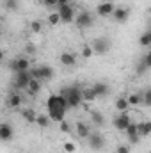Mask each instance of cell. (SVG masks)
Returning <instances> with one entry per match:
<instances>
[{"label":"cell","instance_id":"1","mask_svg":"<svg viewBox=\"0 0 151 153\" xmlns=\"http://www.w3.org/2000/svg\"><path fill=\"white\" fill-rule=\"evenodd\" d=\"M62 98H66V103H68V109H78L84 100H82V93H80V87L78 85H68V87H62L61 93H59Z\"/></svg>","mask_w":151,"mask_h":153},{"label":"cell","instance_id":"2","mask_svg":"<svg viewBox=\"0 0 151 153\" xmlns=\"http://www.w3.org/2000/svg\"><path fill=\"white\" fill-rule=\"evenodd\" d=\"M89 46L93 48V53H96V55H105V53L110 50L112 41L107 39V38H96V39H93V43H91Z\"/></svg>","mask_w":151,"mask_h":153},{"label":"cell","instance_id":"3","mask_svg":"<svg viewBox=\"0 0 151 153\" xmlns=\"http://www.w3.org/2000/svg\"><path fill=\"white\" fill-rule=\"evenodd\" d=\"M75 25L80 29V30L93 27V25H94V14L89 13V11H80V13L76 14V18H75Z\"/></svg>","mask_w":151,"mask_h":153},{"label":"cell","instance_id":"4","mask_svg":"<svg viewBox=\"0 0 151 153\" xmlns=\"http://www.w3.org/2000/svg\"><path fill=\"white\" fill-rule=\"evenodd\" d=\"M29 73H30V78H36V80H50L55 71L50 66H38V68H30Z\"/></svg>","mask_w":151,"mask_h":153},{"label":"cell","instance_id":"5","mask_svg":"<svg viewBox=\"0 0 151 153\" xmlns=\"http://www.w3.org/2000/svg\"><path fill=\"white\" fill-rule=\"evenodd\" d=\"M46 109H48V111H55V109L70 111V109H68V103H66V98H62L59 93L48 96V100H46Z\"/></svg>","mask_w":151,"mask_h":153},{"label":"cell","instance_id":"6","mask_svg":"<svg viewBox=\"0 0 151 153\" xmlns=\"http://www.w3.org/2000/svg\"><path fill=\"white\" fill-rule=\"evenodd\" d=\"M29 82H30V73H29V70H27V71H16V73H14V80H13V87L18 89V91H25L27 85H29Z\"/></svg>","mask_w":151,"mask_h":153},{"label":"cell","instance_id":"7","mask_svg":"<svg viewBox=\"0 0 151 153\" xmlns=\"http://www.w3.org/2000/svg\"><path fill=\"white\" fill-rule=\"evenodd\" d=\"M87 143H89L91 150H94V152H101L105 148V137L100 132H91L87 135Z\"/></svg>","mask_w":151,"mask_h":153},{"label":"cell","instance_id":"8","mask_svg":"<svg viewBox=\"0 0 151 153\" xmlns=\"http://www.w3.org/2000/svg\"><path fill=\"white\" fill-rule=\"evenodd\" d=\"M130 121H132V117H130L128 111H126V112H119L117 116H114L112 125H114V128H115V130L124 132V130H126V126L130 125Z\"/></svg>","mask_w":151,"mask_h":153},{"label":"cell","instance_id":"9","mask_svg":"<svg viewBox=\"0 0 151 153\" xmlns=\"http://www.w3.org/2000/svg\"><path fill=\"white\" fill-rule=\"evenodd\" d=\"M57 13H59L61 23H73L75 22V11L71 5H59Z\"/></svg>","mask_w":151,"mask_h":153},{"label":"cell","instance_id":"10","mask_svg":"<svg viewBox=\"0 0 151 153\" xmlns=\"http://www.w3.org/2000/svg\"><path fill=\"white\" fill-rule=\"evenodd\" d=\"M110 16L114 18L115 23H126L128 22V16H130V9L128 7H115Z\"/></svg>","mask_w":151,"mask_h":153},{"label":"cell","instance_id":"11","mask_svg":"<svg viewBox=\"0 0 151 153\" xmlns=\"http://www.w3.org/2000/svg\"><path fill=\"white\" fill-rule=\"evenodd\" d=\"M11 70L16 73V71H27L30 70V61L27 57H18L14 61H11Z\"/></svg>","mask_w":151,"mask_h":153},{"label":"cell","instance_id":"12","mask_svg":"<svg viewBox=\"0 0 151 153\" xmlns=\"http://www.w3.org/2000/svg\"><path fill=\"white\" fill-rule=\"evenodd\" d=\"M114 9H115L114 2H101V4L96 7V14H98V16H101V18H109V16L112 14Z\"/></svg>","mask_w":151,"mask_h":153},{"label":"cell","instance_id":"13","mask_svg":"<svg viewBox=\"0 0 151 153\" xmlns=\"http://www.w3.org/2000/svg\"><path fill=\"white\" fill-rule=\"evenodd\" d=\"M13 135H14L13 125H9V123H0V141L7 143V141L13 139Z\"/></svg>","mask_w":151,"mask_h":153},{"label":"cell","instance_id":"14","mask_svg":"<svg viewBox=\"0 0 151 153\" xmlns=\"http://www.w3.org/2000/svg\"><path fill=\"white\" fill-rule=\"evenodd\" d=\"M93 87V91H94V94L98 96V98H101V96H107L109 93H110V89H109V85L105 84V82H96L94 85H91Z\"/></svg>","mask_w":151,"mask_h":153},{"label":"cell","instance_id":"15","mask_svg":"<svg viewBox=\"0 0 151 153\" xmlns=\"http://www.w3.org/2000/svg\"><path fill=\"white\" fill-rule=\"evenodd\" d=\"M137 134H139L141 139L142 137H148L151 134V121H139L137 123Z\"/></svg>","mask_w":151,"mask_h":153},{"label":"cell","instance_id":"16","mask_svg":"<svg viewBox=\"0 0 151 153\" xmlns=\"http://www.w3.org/2000/svg\"><path fill=\"white\" fill-rule=\"evenodd\" d=\"M61 64L62 66H68V68H73L76 64V55L75 53H70V52L61 53Z\"/></svg>","mask_w":151,"mask_h":153},{"label":"cell","instance_id":"17","mask_svg":"<svg viewBox=\"0 0 151 153\" xmlns=\"http://www.w3.org/2000/svg\"><path fill=\"white\" fill-rule=\"evenodd\" d=\"M75 130H76V135H78L80 139H87V135L91 134L89 125H87V123H82V121H78L75 125Z\"/></svg>","mask_w":151,"mask_h":153},{"label":"cell","instance_id":"18","mask_svg":"<svg viewBox=\"0 0 151 153\" xmlns=\"http://www.w3.org/2000/svg\"><path fill=\"white\" fill-rule=\"evenodd\" d=\"M66 112H68V111H64V109H55V111H48V117H50V121L61 123V121H64V117H66Z\"/></svg>","mask_w":151,"mask_h":153},{"label":"cell","instance_id":"19","mask_svg":"<svg viewBox=\"0 0 151 153\" xmlns=\"http://www.w3.org/2000/svg\"><path fill=\"white\" fill-rule=\"evenodd\" d=\"M80 93H82V100H84V103H91V102H94V100L98 98V96L94 94L93 87H82Z\"/></svg>","mask_w":151,"mask_h":153},{"label":"cell","instance_id":"20","mask_svg":"<svg viewBox=\"0 0 151 153\" xmlns=\"http://www.w3.org/2000/svg\"><path fill=\"white\" fill-rule=\"evenodd\" d=\"M21 105V94L20 93H11L7 98V107L9 109H18Z\"/></svg>","mask_w":151,"mask_h":153},{"label":"cell","instance_id":"21","mask_svg":"<svg viewBox=\"0 0 151 153\" xmlns=\"http://www.w3.org/2000/svg\"><path fill=\"white\" fill-rule=\"evenodd\" d=\"M25 91H29V94H30V96H38L39 91H41V80L30 78V82H29V85H27V89H25Z\"/></svg>","mask_w":151,"mask_h":153},{"label":"cell","instance_id":"22","mask_svg":"<svg viewBox=\"0 0 151 153\" xmlns=\"http://www.w3.org/2000/svg\"><path fill=\"white\" fill-rule=\"evenodd\" d=\"M128 105L130 107H137V105H142V94L141 93H132L128 98H126Z\"/></svg>","mask_w":151,"mask_h":153},{"label":"cell","instance_id":"23","mask_svg":"<svg viewBox=\"0 0 151 153\" xmlns=\"http://www.w3.org/2000/svg\"><path fill=\"white\" fill-rule=\"evenodd\" d=\"M91 119L96 126H103L105 125V116L101 114L100 111H91Z\"/></svg>","mask_w":151,"mask_h":153},{"label":"cell","instance_id":"24","mask_svg":"<svg viewBox=\"0 0 151 153\" xmlns=\"http://www.w3.org/2000/svg\"><path fill=\"white\" fill-rule=\"evenodd\" d=\"M114 107H115V111H117V112H126L130 105H128V102H126V98H123V96H121V98H117V100H115V103H114Z\"/></svg>","mask_w":151,"mask_h":153},{"label":"cell","instance_id":"25","mask_svg":"<svg viewBox=\"0 0 151 153\" xmlns=\"http://www.w3.org/2000/svg\"><path fill=\"white\" fill-rule=\"evenodd\" d=\"M36 123H38V126H41V128H48L52 121H50L48 114H38L36 116Z\"/></svg>","mask_w":151,"mask_h":153},{"label":"cell","instance_id":"26","mask_svg":"<svg viewBox=\"0 0 151 153\" xmlns=\"http://www.w3.org/2000/svg\"><path fill=\"white\" fill-rule=\"evenodd\" d=\"M21 116H23V119L27 121V123H36V112L32 111V109H23L21 111Z\"/></svg>","mask_w":151,"mask_h":153},{"label":"cell","instance_id":"27","mask_svg":"<svg viewBox=\"0 0 151 153\" xmlns=\"http://www.w3.org/2000/svg\"><path fill=\"white\" fill-rule=\"evenodd\" d=\"M124 134H126L128 137H133V135H139V134H137V123H135V121H130V125L126 126V130H124Z\"/></svg>","mask_w":151,"mask_h":153},{"label":"cell","instance_id":"28","mask_svg":"<svg viewBox=\"0 0 151 153\" xmlns=\"http://www.w3.org/2000/svg\"><path fill=\"white\" fill-rule=\"evenodd\" d=\"M48 23L50 25H59L61 23V18H59V13L57 11H53V13L48 14Z\"/></svg>","mask_w":151,"mask_h":153},{"label":"cell","instance_id":"29","mask_svg":"<svg viewBox=\"0 0 151 153\" xmlns=\"http://www.w3.org/2000/svg\"><path fill=\"white\" fill-rule=\"evenodd\" d=\"M30 30H32L34 34H39V32L43 30V23H41L39 20H32V22H30Z\"/></svg>","mask_w":151,"mask_h":153},{"label":"cell","instance_id":"30","mask_svg":"<svg viewBox=\"0 0 151 153\" xmlns=\"http://www.w3.org/2000/svg\"><path fill=\"white\" fill-rule=\"evenodd\" d=\"M4 7L7 11H16L18 9V0H4Z\"/></svg>","mask_w":151,"mask_h":153},{"label":"cell","instance_id":"31","mask_svg":"<svg viewBox=\"0 0 151 153\" xmlns=\"http://www.w3.org/2000/svg\"><path fill=\"white\" fill-rule=\"evenodd\" d=\"M142 105L144 107H151V91L150 89H146L142 93Z\"/></svg>","mask_w":151,"mask_h":153},{"label":"cell","instance_id":"32","mask_svg":"<svg viewBox=\"0 0 151 153\" xmlns=\"http://www.w3.org/2000/svg\"><path fill=\"white\" fill-rule=\"evenodd\" d=\"M93 55H94V53H93V48H91L89 45H84V46H82V57H84V59H91Z\"/></svg>","mask_w":151,"mask_h":153},{"label":"cell","instance_id":"33","mask_svg":"<svg viewBox=\"0 0 151 153\" xmlns=\"http://www.w3.org/2000/svg\"><path fill=\"white\" fill-rule=\"evenodd\" d=\"M142 46H150L151 45V32H144L142 36H141V41H139Z\"/></svg>","mask_w":151,"mask_h":153},{"label":"cell","instance_id":"34","mask_svg":"<svg viewBox=\"0 0 151 153\" xmlns=\"http://www.w3.org/2000/svg\"><path fill=\"white\" fill-rule=\"evenodd\" d=\"M38 2L48 9H57V0H38Z\"/></svg>","mask_w":151,"mask_h":153},{"label":"cell","instance_id":"35","mask_svg":"<svg viewBox=\"0 0 151 153\" xmlns=\"http://www.w3.org/2000/svg\"><path fill=\"white\" fill-rule=\"evenodd\" d=\"M59 126H61V132H64V134H70V132H71V125H70L66 119H64V121H61V123H59Z\"/></svg>","mask_w":151,"mask_h":153},{"label":"cell","instance_id":"36","mask_svg":"<svg viewBox=\"0 0 151 153\" xmlns=\"http://www.w3.org/2000/svg\"><path fill=\"white\" fill-rule=\"evenodd\" d=\"M75 150H76V146H75V143H64V152L66 153H75Z\"/></svg>","mask_w":151,"mask_h":153},{"label":"cell","instance_id":"37","mask_svg":"<svg viewBox=\"0 0 151 153\" xmlns=\"http://www.w3.org/2000/svg\"><path fill=\"white\" fill-rule=\"evenodd\" d=\"M115 153H130V148L126 144H119V146H115Z\"/></svg>","mask_w":151,"mask_h":153},{"label":"cell","instance_id":"38","mask_svg":"<svg viewBox=\"0 0 151 153\" xmlns=\"http://www.w3.org/2000/svg\"><path fill=\"white\" fill-rule=\"evenodd\" d=\"M148 70H150V68H148L146 64H142V62H139V64H137V73H139V75H142V73H146Z\"/></svg>","mask_w":151,"mask_h":153},{"label":"cell","instance_id":"39","mask_svg":"<svg viewBox=\"0 0 151 153\" xmlns=\"http://www.w3.org/2000/svg\"><path fill=\"white\" fill-rule=\"evenodd\" d=\"M141 62H142V64H146L148 68H151V53H150V52L142 57V61H141Z\"/></svg>","mask_w":151,"mask_h":153},{"label":"cell","instance_id":"40","mask_svg":"<svg viewBox=\"0 0 151 153\" xmlns=\"http://www.w3.org/2000/svg\"><path fill=\"white\" fill-rule=\"evenodd\" d=\"M128 143H130V144H139V143H141V137H139V135H133V137H128Z\"/></svg>","mask_w":151,"mask_h":153},{"label":"cell","instance_id":"41","mask_svg":"<svg viewBox=\"0 0 151 153\" xmlns=\"http://www.w3.org/2000/svg\"><path fill=\"white\" fill-rule=\"evenodd\" d=\"M25 52H27V53H36V46H34L32 43H29L27 48H25Z\"/></svg>","mask_w":151,"mask_h":153},{"label":"cell","instance_id":"42","mask_svg":"<svg viewBox=\"0 0 151 153\" xmlns=\"http://www.w3.org/2000/svg\"><path fill=\"white\" fill-rule=\"evenodd\" d=\"M70 2H71V0H57V7H59V5H70Z\"/></svg>","mask_w":151,"mask_h":153},{"label":"cell","instance_id":"43","mask_svg":"<svg viewBox=\"0 0 151 153\" xmlns=\"http://www.w3.org/2000/svg\"><path fill=\"white\" fill-rule=\"evenodd\" d=\"M2 61H4V52L0 50V62H2Z\"/></svg>","mask_w":151,"mask_h":153},{"label":"cell","instance_id":"44","mask_svg":"<svg viewBox=\"0 0 151 153\" xmlns=\"http://www.w3.org/2000/svg\"><path fill=\"white\" fill-rule=\"evenodd\" d=\"M103 2H114V0H103Z\"/></svg>","mask_w":151,"mask_h":153},{"label":"cell","instance_id":"45","mask_svg":"<svg viewBox=\"0 0 151 153\" xmlns=\"http://www.w3.org/2000/svg\"><path fill=\"white\" fill-rule=\"evenodd\" d=\"M73 2H76V0H73Z\"/></svg>","mask_w":151,"mask_h":153}]
</instances>
